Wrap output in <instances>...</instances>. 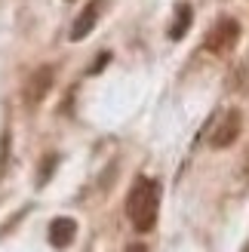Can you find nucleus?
I'll list each match as a JSON object with an SVG mask.
<instances>
[{"mask_svg": "<svg viewBox=\"0 0 249 252\" xmlns=\"http://www.w3.org/2000/svg\"><path fill=\"white\" fill-rule=\"evenodd\" d=\"M56 163H59V157H56V154H49V157H46L43 172H40V185H46V182H49V175H53V166H56Z\"/></svg>", "mask_w": 249, "mask_h": 252, "instance_id": "6e6552de", "label": "nucleus"}, {"mask_svg": "<svg viewBox=\"0 0 249 252\" xmlns=\"http://www.w3.org/2000/svg\"><path fill=\"white\" fill-rule=\"evenodd\" d=\"M240 135V111H225L221 120H216L213 132H209V145L213 148H231Z\"/></svg>", "mask_w": 249, "mask_h": 252, "instance_id": "7ed1b4c3", "label": "nucleus"}, {"mask_svg": "<svg viewBox=\"0 0 249 252\" xmlns=\"http://www.w3.org/2000/svg\"><path fill=\"white\" fill-rule=\"evenodd\" d=\"M74 237H77V221H74V219L62 216V219H56L53 224H49V243H53L56 249L71 246Z\"/></svg>", "mask_w": 249, "mask_h": 252, "instance_id": "423d86ee", "label": "nucleus"}, {"mask_svg": "<svg viewBox=\"0 0 249 252\" xmlns=\"http://www.w3.org/2000/svg\"><path fill=\"white\" fill-rule=\"evenodd\" d=\"M53 68L49 65H43V68H37L31 77H28V86H25V102H28L31 108L34 105H40L43 98L49 95V90H53Z\"/></svg>", "mask_w": 249, "mask_h": 252, "instance_id": "20e7f679", "label": "nucleus"}, {"mask_svg": "<svg viewBox=\"0 0 249 252\" xmlns=\"http://www.w3.org/2000/svg\"><path fill=\"white\" fill-rule=\"evenodd\" d=\"M126 252H148V246H145V243H129Z\"/></svg>", "mask_w": 249, "mask_h": 252, "instance_id": "1a4fd4ad", "label": "nucleus"}, {"mask_svg": "<svg viewBox=\"0 0 249 252\" xmlns=\"http://www.w3.org/2000/svg\"><path fill=\"white\" fill-rule=\"evenodd\" d=\"M157 212H160V185L154 179H148V175H139L126 197V216L132 221V228L139 234L154 231Z\"/></svg>", "mask_w": 249, "mask_h": 252, "instance_id": "f257e3e1", "label": "nucleus"}, {"mask_svg": "<svg viewBox=\"0 0 249 252\" xmlns=\"http://www.w3.org/2000/svg\"><path fill=\"white\" fill-rule=\"evenodd\" d=\"M98 12H102V0H93V3L86 6L77 19H74V25H71V40H83V37H90V31L95 28V22H98Z\"/></svg>", "mask_w": 249, "mask_h": 252, "instance_id": "39448f33", "label": "nucleus"}, {"mask_svg": "<svg viewBox=\"0 0 249 252\" xmlns=\"http://www.w3.org/2000/svg\"><path fill=\"white\" fill-rule=\"evenodd\" d=\"M246 252H249V249H246Z\"/></svg>", "mask_w": 249, "mask_h": 252, "instance_id": "9b49d317", "label": "nucleus"}, {"mask_svg": "<svg viewBox=\"0 0 249 252\" xmlns=\"http://www.w3.org/2000/svg\"><path fill=\"white\" fill-rule=\"evenodd\" d=\"M243 172L249 175V145H246V154H243Z\"/></svg>", "mask_w": 249, "mask_h": 252, "instance_id": "9d476101", "label": "nucleus"}, {"mask_svg": "<svg viewBox=\"0 0 249 252\" xmlns=\"http://www.w3.org/2000/svg\"><path fill=\"white\" fill-rule=\"evenodd\" d=\"M237 40H240V25L234 19H218L213 28H209L203 46L209 53H216V56H225V53H231V49L237 46Z\"/></svg>", "mask_w": 249, "mask_h": 252, "instance_id": "f03ea898", "label": "nucleus"}, {"mask_svg": "<svg viewBox=\"0 0 249 252\" xmlns=\"http://www.w3.org/2000/svg\"><path fill=\"white\" fill-rule=\"evenodd\" d=\"M191 19H194V9H191L188 3H179V6H176V25L169 28V37H172V40H182V37L188 34Z\"/></svg>", "mask_w": 249, "mask_h": 252, "instance_id": "0eeeda50", "label": "nucleus"}]
</instances>
